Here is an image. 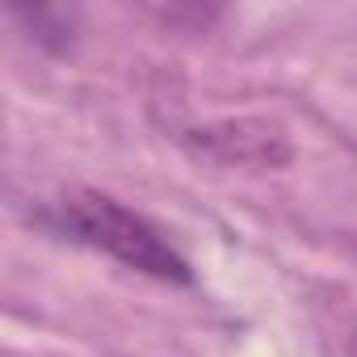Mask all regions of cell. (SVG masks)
<instances>
[{
  "label": "cell",
  "mask_w": 357,
  "mask_h": 357,
  "mask_svg": "<svg viewBox=\"0 0 357 357\" xmlns=\"http://www.w3.org/2000/svg\"><path fill=\"white\" fill-rule=\"evenodd\" d=\"M51 227L109 261H118L130 273H143L151 282H168V286H190L194 269L190 261L168 244V236L139 211H130L126 202L101 194V190H63L59 202L51 206Z\"/></svg>",
  "instance_id": "1"
},
{
  "label": "cell",
  "mask_w": 357,
  "mask_h": 357,
  "mask_svg": "<svg viewBox=\"0 0 357 357\" xmlns=\"http://www.w3.org/2000/svg\"><path fill=\"white\" fill-rule=\"evenodd\" d=\"M198 160L223 164V168H290L294 143L290 135L269 118H219L206 126H190L176 135Z\"/></svg>",
  "instance_id": "2"
},
{
  "label": "cell",
  "mask_w": 357,
  "mask_h": 357,
  "mask_svg": "<svg viewBox=\"0 0 357 357\" xmlns=\"http://www.w3.org/2000/svg\"><path fill=\"white\" fill-rule=\"evenodd\" d=\"M13 22H22L30 30V38L43 47V51H68L72 47V34H76V17L68 9H30V5H13L9 9Z\"/></svg>",
  "instance_id": "3"
},
{
  "label": "cell",
  "mask_w": 357,
  "mask_h": 357,
  "mask_svg": "<svg viewBox=\"0 0 357 357\" xmlns=\"http://www.w3.org/2000/svg\"><path fill=\"white\" fill-rule=\"evenodd\" d=\"M349 349H353V357H357V332H353V340H349Z\"/></svg>",
  "instance_id": "4"
}]
</instances>
